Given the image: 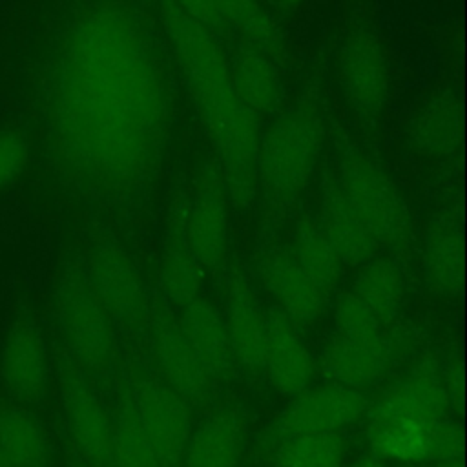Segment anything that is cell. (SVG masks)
I'll return each mask as SVG.
<instances>
[{"label": "cell", "mask_w": 467, "mask_h": 467, "mask_svg": "<svg viewBox=\"0 0 467 467\" xmlns=\"http://www.w3.org/2000/svg\"><path fill=\"white\" fill-rule=\"evenodd\" d=\"M175 4L190 15L193 20L208 29H217L223 26L219 0H175Z\"/></svg>", "instance_id": "cell-35"}, {"label": "cell", "mask_w": 467, "mask_h": 467, "mask_svg": "<svg viewBox=\"0 0 467 467\" xmlns=\"http://www.w3.org/2000/svg\"><path fill=\"white\" fill-rule=\"evenodd\" d=\"M146 336L159 378L190 405L206 403L215 383L188 343L171 306L159 296L150 299Z\"/></svg>", "instance_id": "cell-8"}, {"label": "cell", "mask_w": 467, "mask_h": 467, "mask_svg": "<svg viewBox=\"0 0 467 467\" xmlns=\"http://www.w3.org/2000/svg\"><path fill=\"white\" fill-rule=\"evenodd\" d=\"M51 354L31 314H18L0 343V379L16 403L36 405L49 390Z\"/></svg>", "instance_id": "cell-10"}, {"label": "cell", "mask_w": 467, "mask_h": 467, "mask_svg": "<svg viewBox=\"0 0 467 467\" xmlns=\"http://www.w3.org/2000/svg\"><path fill=\"white\" fill-rule=\"evenodd\" d=\"M463 458V431L462 425L443 418L431 425V440H429V460H451Z\"/></svg>", "instance_id": "cell-34"}, {"label": "cell", "mask_w": 467, "mask_h": 467, "mask_svg": "<svg viewBox=\"0 0 467 467\" xmlns=\"http://www.w3.org/2000/svg\"><path fill=\"white\" fill-rule=\"evenodd\" d=\"M423 272L429 286L441 297H456L463 288V235L451 213L429 224L423 243Z\"/></svg>", "instance_id": "cell-22"}, {"label": "cell", "mask_w": 467, "mask_h": 467, "mask_svg": "<svg viewBox=\"0 0 467 467\" xmlns=\"http://www.w3.org/2000/svg\"><path fill=\"white\" fill-rule=\"evenodd\" d=\"M392 359V345L381 334L352 337L336 334L323 350L321 368L330 383L363 392L376 385Z\"/></svg>", "instance_id": "cell-17"}, {"label": "cell", "mask_w": 467, "mask_h": 467, "mask_svg": "<svg viewBox=\"0 0 467 467\" xmlns=\"http://www.w3.org/2000/svg\"><path fill=\"white\" fill-rule=\"evenodd\" d=\"M352 292L385 325L396 317L403 301V277L398 265L387 257H370L359 265Z\"/></svg>", "instance_id": "cell-29"}, {"label": "cell", "mask_w": 467, "mask_h": 467, "mask_svg": "<svg viewBox=\"0 0 467 467\" xmlns=\"http://www.w3.org/2000/svg\"><path fill=\"white\" fill-rule=\"evenodd\" d=\"M89 285L113 319L128 332H144L150 297L128 252L111 239L93 243L84 265Z\"/></svg>", "instance_id": "cell-7"}, {"label": "cell", "mask_w": 467, "mask_h": 467, "mask_svg": "<svg viewBox=\"0 0 467 467\" xmlns=\"http://www.w3.org/2000/svg\"><path fill=\"white\" fill-rule=\"evenodd\" d=\"M0 447L13 467H49L51 440L42 420L22 403L0 407Z\"/></svg>", "instance_id": "cell-24"}, {"label": "cell", "mask_w": 467, "mask_h": 467, "mask_svg": "<svg viewBox=\"0 0 467 467\" xmlns=\"http://www.w3.org/2000/svg\"><path fill=\"white\" fill-rule=\"evenodd\" d=\"M336 334L339 336H352V337H365L381 334L383 323L378 316L350 290L339 296L336 303L334 314Z\"/></svg>", "instance_id": "cell-32"}, {"label": "cell", "mask_w": 467, "mask_h": 467, "mask_svg": "<svg viewBox=\"0 0 467 467\" xmlns=\"http://www.w3.org/2000/svg\"><path fill=\"white\" fill-rule=\"evenodd\" d=\"M323 119L301 102L259 137L257 188L275 208L294 204L308 186L323 148Z\"/></svg>", "instance_id": "cell-4"}, {"label": "cell", "mask_w": 467, "mask_h": 467, "mask_svg": "<svg viewBox=\"0 0 467 467\" xmlns=\"http://www.w3.org/2000/svg\"><path fill=\"white\" fill-rule=\"evenodd\" d=\"M261 370L266 374L272 387L288 398L310 387L314 378V359L297 327L279 308L266 312Z\"/></svg>", "instance_id": "cell-16"}, {"label": "cell", "mask_w": 467, "mask_h": 467, "mask_svg": "<svg viewBox=\"0 0 467 467\" xmlns=\"http://www.w3.org/2000/svg\"><path fill=\"white\" fill-rule=\"evenodd\" d=\"M345 452L341 432L290 436L277 447L275 467H341Z\"/></svg>", "instance_id": "cell-31"}, {"label": "cell", "mask_w": 467, "mask_h": 467, "mask_svg": "<svg viewBox=\"0 0 467 467\" xmlns=\"http://www.w3.org/2000/svg\"><path fill=\"white\" fill-rule=\"evenodd\" d=\"M71 467H88L75 452H73V458H71Z\"/></svg>", "instance_id": "cell-40"}, {"label": "cell", "mask_w": 467, "mask_h": 467, "mask_svg": "<svg viewBox=\"0 0 467 467\" xmlns=\"http://www.w3.org/2000/svg\"><path fill=\"white\" fill-rule=\"evenodd\" d=\"M350 467H381V465H379V462L374 460V458H363V460L352 463Z\"/></svg>", "instance_id": "cell-37"}, {"label": "cell", "mask_w": 467, "mask_h": 467, "mask_svg": "<svg viewBox=\"0 0 467 467\" xmlns=\"http://www.w3.org/2000/svg\"><path fill=\"white\" fill-rule=\"evenodd\" d=\"M55 122L60 159L86 192L130 202L153 182L168 139V82L155 40L130 7L100 4L71 26Z\"/></svg>", "instance_id": "cell-1"}, {"label": "cell", "mask_w": 467, "mask_h": 467, "mask_svg": "<svg viewBox=\"0 0 467 467\" xmlns=\"http://www.w3.org/2000/svg\"><path fill=\"white\" fill-rule=\"evenodd\" d=\"M317 221L347 266H359L379 248L334 181L325 190Z\"/></svg>", "instance_id": "cell-23"}, {"label": "cell", "mask_w": 467, "mask_h": 467, "mask_svg": "<svg viewBox=\"0 0 467 467\" xmlns=\"http://www.w3.org/2000/svg\"><path fill=\"white\" fill-rule=\"evenodd\" d=\"M462 137L460 106L454 95H434L418 113L412 126L416 150L432 159H443L456 151Z\"/></svg>", "instance_id": "cell-26"}, {"label": "cell", "mask_w": 467, "mask_h": 467, "mask_svg": "<svg viewBox=\"0 0 467 467\" xmlns=\"http://www.w3.org/2000/svg\"><path fill=\"white\" fill-rule=\"evenodd\" d=\"M431 425L412 418H367V440L378 458L400 463L427 462Z\"/></svg>", "instance_id": "cell-25"}, {"label": "cell", "mask_w": 467, "mask_h": 467, "mask_svg": "<svg viewBox=\"0 0 467 467\" xmlns=\"http://www.w3.org/2000/svg\"><path fill=\"white\" fill-rule=\"evenodd\" d=\"M184 226L188 244L202 270L221 266L228 254L230 199L215 164L201 168L186 199Z\"/></svg>", "instance_id": "cell-12"}, {"label": "cell", "mask_w": 467, "mask_h": 467, "mask_svg": "<svg viewBox=\"0 0 467 467\" xmlns=\"http://www.w3.org/2000/svg\"><path fill=\"white\" fill-rule=\"evenodd\" d=\"M339 84L345 100L361 119L378 117L390 93V64L379 36L354 29L339 49Z\"/></svg>", "instance_id": "cell-11"}, {"label": "cell", "mask_w": 467, "mask_h": 467, "mask_svg": "<svg viewBox=\"0 0 467 467\" xmlns=\"http://www.w3.org/2000/svg\"><path fill=\"white\" fill-rule=\"evenodd\" d=\"M368 401L363 392L336 383L306 387L292 398L275 425L279 440L299 434L339 432L356 423L367 412Z\"/></svg>", "instance_id": "cell-13"}, {"label": "cell", "mask_w": 467, "mask_h": 467, "mask_svg": "<svg viewBox=\"0 0 467 467\" xmlns=\"http://www.w3.org/2000/svg\"><path fill=\"white\" fill-rule=\"evenodd\" d=\"M451 396L441 379L440 367L423 361L387 387L367 407V418H412L427 423L449 418Z\"/></svg>", "instance_id": "cell-14"}, {"label": "cell", "mask_w": 467, "mask_h": 467, "mask_svg": "<svg viewBox=\"0 0 467 467\" xmlns=\"http://www.w3.org/2000/svg\"><path fill=\"white\" fill-rule=\"evenodd\" d=\"M244 447V412L237 405H223L192 432L182 467H241Z\"/></svg>", "instance_id": "cell-19"}, {"label": "cell", "mask_w": 467, "mask_h": 467, "mask_svg": "<svg viewBox=\"0 0 467 467\" xmlns=\"http://www.w3.org/2000/svg\"><path fill=\"white\" fill-rule=\"evenodd\" d=\"M184 217L186 199L171 210L159 270L161 297L177 308H182L199 296L204 272L188 244Z\"/></svg>", "instance_id": "cell-21"}, {"label": "cell", "mask_w": 467, "mask_h": 467, "mask_svg": "<svg viewBox=\"0 0 467 467\" xmlns=\"http://www.w3.org/2000/svg\"><path fill=\"white\" fill-rule=\"evenodd\" d=\"M283 7H286V9H292V7H296V5H299L303 0H277Z\"/></svg>", "instance_id": "cell-38"}, {"label": "cell", "mask_w": 467, "mask_h": 467, "mask_svg": "<svg viewBox=\"0 0 467 467\" xmlns=\"http://www.w3.org/2000/svg\"><path fill=\"white\" fill-rule=\"evenodd\" d=\"M334 182L379 248L403 250L409 246L407 204L396 182L374 159L358 151L347 153Z\"/></svg>", "instance_id": "cell-5"}, {"label": "cell", "mask_w": 467, "mask_h": 467, "mask_svg": "<svg viewBox=\"0 0 467 467\" xmlns=\"http://www.w3.org/2000/svg\"><path fill=\"white\" fill-rule=\"evenodd\" d=\"M179 310L181 314L177 316V321L181 330L184 332L212 381L215 385L228 381L237 363L223 314L201 296Z\"/></svg>", "instance_id": "cell-20"}, {"label": "cell", "mask_w": 467, "mask_h": 467, "mask_svg": "<svg viewBox=\"0 0 467 467\" xmlns=\"http://www.w3.org/2000/svg\"><path fill=\"white\" fill-rule=\"evenodd\" d=\"M164 33L217 155L230 202L250 208L257 195V117L241 102L228 57L213 31L186 15L175 0H157Z\"/></svg>", "instance_id": "cell-2"}, {"label": "cell", "mask_w": 467, "mask_h": 467, "mask_svg": "<svg viewBox=\"0 0 467 467\" xmlns=\"http://www.w3.org/2000/svg\"><path fill=\"white\" fill-rule=\"evenodd\" d=\"M57 383L75 454L88 467H111L113 414L102 403L91 378L60 347L55 356Z\"/></svg>", "instance_id": "cell-6"}, {"label": "cell", "mask_w": 467, "mask_h": 467, "mask_svg": "<svg viewBox=\"0 0 467 467\" xmlns=\"http://www.w3.org/2000/svg\"><path fill=\"white\" fill-rule=\"evenodd\" d=\"M53 314L64 350L91 378L109 381L119 365L117 327L95 296L84 265L67 261L53 286Z\"/></svg>", "instance_id": "cell-3"}, {"label": "cell", "mask_w": 467, "mask_h": 467, "mask_svg": "<svg viewBox=\"0 0 467 467\" xmlns=\"http://www.w3.org/2000/svg\"><path fill=\"white\" fill-rule=\"evenodd\" d=\"M224 325L235 363L250 372L263 368V347L266 334V312L250 281L235 272L226 281Z\"/></svg>", "instance_id": "cell-18"}, {"label": "cell", "mask_w": 467, "mask_h": 467, "mask_svg": "<svg viewBox=\"0 0 467 467\" xmlns=\"http://www.w3.org/2000/svg\"><path fill=\"white\" fill-rule=\"evenodd\" d=\"M261 281L277 306L297 328L310 327L323 312L325 292L297 265L290 248H274L259 263Z\"/></svg>", "instance_id": "cell-15"}, {"label": "cell", "mask_w": 467, "mask_h": 467, "mask_svg": "<svg viewBox=\"0 0 467 467\" xmlns=\"http://www.w3.org/2000/svg\"><path fill=\"white\" fill-rule=\"evenodd\" d=\"M0 467H13V463L9 462V458L5 456V452L2 451V447H0Z\"/></svg>", "instance_id": "cell-39"}, {"label": "cell", "mask_w": 467, "mask_h": 467, "mask_svg": "<svg viewBox=\"0 0 467 467\" xmlns=\"http://www.w3.org/2000/svg\"><path fill=\"white\" fill-rule=\"evenodd\" d=\"M290 252L297 265L312 277L325 296L330 297L339 283L345 265L341 263L317 219L303 217L297 223Z\"/></svg>", "instance_id": "cell-28"}, {"label": "cell", "mask_w": 467, "mask_h": 467, "mask_svg": "<svg viewBox=\"0 0 467 467\" xmlns=\"http://www.w3.org/2000/svg\"><path fill=\"white\" fill-rule=\"evenodd\" d=\"M29 140L13 128L0 130V190L13 184L29 162Z\"/></svg>", "instance_id": "cell-33"}, {"label": "cell", "mask_w": 467, "mask_h": 467, "mask_svg": "<svg viewBox=\"0 0 467 467\" xmlns=\"http://www.w3.org/2000/svg\"><path fill=\"white\" fill-rule=\"evenodd\" d=\"M128 390L161 467H182L192 436L190 403L153 376L137 378Z\"/></svg>", "instance_id": "cell-9"}, {"label": "cell", "mask_w": 467, "mask_h": 467, "mask_svg": "<svg viewBox=\"0 0 467 467\" xmlns=\"http://www.w3.org/2000/svg\"><path fill=\"white\" fill-rule=\"evenodd\" d=\"M111 467H161L139 423L128 387L122 389L113 412Z\"/></svg>", "instance_id": "cell-30"}, {"label": "cell", "mask_w": 467, "mask_h": 467, "mask_svg": "<svg viewBox=\"0 0 467 467\" xmlns=\"http://www.w3.org/2000/svg\"><path fill=\"white\" fill-rule=\"evenodd\" d=\"M230 71L237 97L257 119L275 109L281 99V78L268 55L248 47L230 64Z\"/></svg>", "instance_id": "cell-27"}, {"label": "cell", "mask_w": 467, "mask_h": 467, "mask_svg": "<svg viewBox=\"0 0 467 467\" xmlns=\"http://www.w3.org/2000/svg\"><path fill=\"white\" fill-rule=\"evenodd\" d=\"M431 467H463V460L462 458H451V460H438V462H431Z\"/></svg>", "instance_id": "cell-36"}]
</instances>
